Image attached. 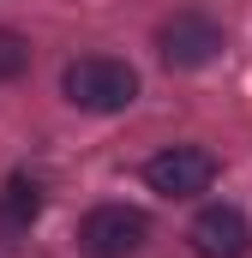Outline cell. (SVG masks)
<instances>
[{
	"label": "cell",
	"mask_w": 252,
	"mask_h": 258,
	"mask_svg": "<svg viewBox=\"0 0 252 258\" xmlns=\"http://www.w3.org/2000/svg\"><path fill=\"white\" fill-rule=\"evenodd\" d=\"M144 180H150V192H162V198H198V192H210V180H216V156L204 144H168V150H156L144 162Z\"/></svg>",
	"instance_id": "3"
},
{
	"label": "cell",
	"mask_w": 252,
	"mask_h": 258,
	"mask_svg": "<svg viewBox=\"0 0 252 258\" xmlns=\"http://www.w3.org/2000/svg\"><path fill=\"white\" fill-rule=\"evenodd\" d=\"M36 216H42V180H36V174H12V180L0 186V234L18 240Z\"/></svg>",
	"instance_id": "6"
},
{
	"label": "cell",
	"mask_w": 252,
	"mask_h": 258,
	"mask_svg": "<svg viewBox=\"0 0 252 258\" xmlns=\"http://www.w3.org/2000/svg\"><path fill=\"white\" fill-rule=\"evenodd\" d=\"M60 90L84 114H120V108L138 102V72L126 60H114V54H78L60 72Z\"/></svg>",
	"instance_id": "1"
},
{
	"label": "cell",
	"mask_w": 252,
	"mask_h": 258,
	"mask_svg": "<svg viewBox=\"0 0 252 258\" xmlns=\"http://www.w3.org/2000/svg\"><path fill=\"white\" fill-rule=\"evenodd\" d=\"M192 252L198 258H246L252 252V222L234 210V204H204L186 228Z\"/></svg>",
	"instance_id": "5"
},
{
	"label": "cell",
	"mask_w": 252,
	"mask_h": 258,
	"mask_svg": "<svg viewBox=\"0 0 252 258\" xmlns=\"http://www.w3.org/2000/svg\"><path fill=\"white\" fill-rule=\"evenodd\" d=\"M30 72V36H18L12 24H0V84Z\"/></svg>",
	"instance_id": "7"
},
{
	"label": "cell",
	"mask_w": 252,
	"mask_h": 258,
	"mask_svg": "<svg viewBox=\"0 0 252 258\" xmlns=\"http://www.w3.org/2000/svg\"><path fill=\"white\" fill-rule=\"evenodd\" d=\"M156 48H162V60H168V66L198 72V66H210L216 54H222V24L204 18V12H174V18L156 30Z\"/></svg>",
	"instance_id": "4"
},
{
	"label": "cell",
	"mask_w": 252,
	"mask_h": 258,
	"mask_svg": "<svg viewBox=\"0 0 252 258\" xmlns=\"http://www.w3.org/2000/svg\"><path fill=\"white\" fill-rule=\"evenodd\" d=\"M150 240V216L138 204H96L78 222V252L84 258H132Z\"/></svg>",
	"instance_id": "2"
}]
</instances>
